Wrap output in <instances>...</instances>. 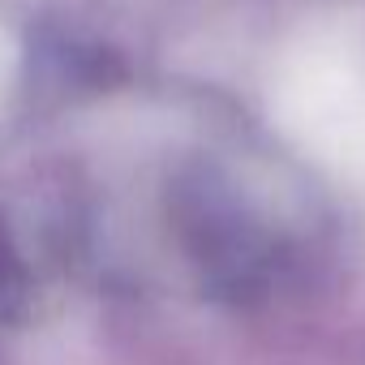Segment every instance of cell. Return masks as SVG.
Wrapping results in <instances>:
<instances>
[{
  "label": "cell",
  "instance_id": "cell-1",
  "mask_svg": "<svg viewBox=\"0 0 365 365\" xmlns=\"http://www.w3.org/2000/svg\"><path fill=\"white\" fill-rule=\"evenodd\" d=\"M22 305H26V271L5 224H0V314H22Z\"/></svg>",
  "mask_w": 365,
  "mask_h": 365
}]
</instances>
